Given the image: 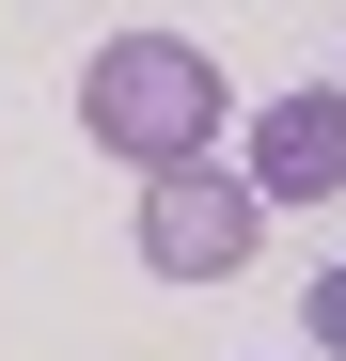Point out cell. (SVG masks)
<instances>
[{
  "instance_id": "1",
  "label": "cell",
  "mask_w": 346,
  "mask_h": 361,
  "mask_svg": "<svg viewBox=\"0 0 346 361\" xmlns=\"http://www.w3.org/2000/svg\"><path fill=\"white\" fill-rule=\"evenodd\" d=\"M79 126L110 157H142V173H189L220 142V63H205L189 32H110L95 63H79Z\"/></svg>"
},
{
  "instance_id": "2",
  "label": "cell",
  "mask_w": 346,
  "mask_h": 361,
  "mask_svg": "<svg viewBox=\"0 0 346 361\" xmlns=\"http://www.w3.org/2000/svg\"><path fill=\"white\" fill-rule=\"evenodd\" d=\"M252 235H268V204H252V173H142V267H173V283H237L252 267Z\"/></svg>"
},
{
  "instance_id": "3",
  "label": "cell",
  "mask_w": 346,
  "mask_h": 361,
  "mask_svg": "<svg viewBox=\"0 0 346 361\" xmlns=\"http://www.w3.org/2000/svg\"><path fill=\"white\" fill-rule=\"evenodd\" d=\"M346 189V79H299L252 110V204H330Z\"/></svg>"
},
{
  "instance_id": "4",
  "label": "cell",
  "mask_w": 346,
  "mask_h": 361,
  "mask_svg": "<svg viewBox=\"0 0 346 361\" xmlns=\"http://www.w3.org/2000/svg\"><path fill=\"white\" fill-rule=\"evenodd\" d=\"M299 330H315V361H346V267H315V283H299Z\"/></svg>"
}]
</instances>
